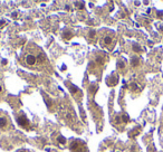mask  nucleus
<instances>
[{
    "label": "nucleus",
    "instance_id": "nucleus-1",
    "mask_svg": "<svg viewBox=\"0 0 163 152\" xmlns=\"http://www.w3.org/2000/svg\"><path fill=\"white\" fill-rule=\"evenodd\" d=\"M85 144L82 143L80 141H73L70 144V150L72 152H84L85 151Z\"/></svg>",
    "mask_w": 163,
    "mask_h": 152
},
{
    "label": "nucleus",
    "instance_id": "nucleus-2",
    "mask_svg": "<svg viewBox=\"0 0 163 152\" xmlns=\"http://www.w3.org/2000/svg\"><path fill=\"white\" fill-rule=\"evenodd\" d=\"M17 122H18V124L20 125L21 127H24V129H29V126H30L29 121H28V119L24 114L19 115L18 119H17Z\"/></svg>",
    "mask_w": 163,
    "mask_h": 152
},
{
    "label": "nucleus",
    "instance_id": "nucleus-3",
    "mask_svg": "<svg viewBox=\"0 0 163 152\" xmlns=\"http://www.w3.org/2000/svg\"><path fill=\"white\" fill-rule=\"evenodd\" d=\"M26 63H27L28 65H35L36 64V62H37V57L36 56H34V55H27L26 56Z\"/></svg>",
    "mask_w": 163,
    "mask_h": 152
},
{
    "label": "nucleus",
    "instance_id": "nucleus-4",
    "mask_svg": "<svg viewBox=\"0 0 163 152\" xmlns=\"http://www.w3.org/2000/svg\"><path fill=\"white\" fill-rule=\"evenodd\" d=\"M42 96H44V100L46 101V104H47V106H48L50 108V106H52V101L50 100V98L48 97V95H47L46 93H44L42 94Z\"/></svg>",
    "mask_w": 163,
    "mask_h": 152
},
{
    "label": "nucleus",
    "instance_id": "nucleus-5",
    "mask_svg": "<svg viewBox=\"0 0 163 152\" xmlns=\"http://www.w3.org/2000/svg\"><path fill=\"white\" fill-rule=\"evenodd\" d=\"M131 65L133 67L138 66V65H140V58H138V57H133V58H132V61H131Z\"/></svg>",
    "mask_w": 163,
    "mask_h": 152
},
{
    "label": "nucleus",
    "instance_id": "nucleus-6",
    "mask_svg": "<svg viewBox=\"0 0 163 152\" xmlns=\"http://www.w3.org/2000/svg\"><path fill=\"white\" fill-rule=\"evenodd\" d=\"M132 48H133V50L135 53H141V52H142V48H141V46L138 45L136 43H134L133 46H132Z\"/></svg>",
    "mask_w": 163,
    "mask_h": 152
},
{
    "label": "nucleus",
    "instance_id": "nucleus-7",
    "mask_svg": "<svg viewBox=\"0 0 163 152\" xmlns=\"http://www.w3.org/2000/svg\"><path fill=\"white\" fill-rule=\"evenodd\" d=\"M138 133H140V127H136V129L132 130V131L130 132V134H128V135H130V136L132 137V136H135V135H138Z\"/></svg>",
    "mask_w": 163,
    "mask_h": 152
},
{
    "label": "nucleus",
    "instance_id": "nucleus-8",
    "mask_svg": "<svg viewBox=\"0 0 163 152\" xmlns=\"http://www.w3.org/2000/svg\"><path fill=\"white\" fill-rule=\"evenodd\" d=\"M63 36H64V38H65V39L69 40L72 37H73V34H72L70 31H65V33L63 34Z\"/></svg>",
    "mask_w": 163,
    "mask_h": 152
},
{
    "label": "nucleus",
    "instance_id": "nucleus-9",
    "mask_svg": "<svg viewBox=\"0 0 163 152\" xmlns=\"http://www.w3.org/2000/svg\"><path fill=\"white\" fill-rule=\"evenodd\" d=\"M130 88H131V91L136 92L140 87H138V85L136 83H131V84H130Z\"/></svg>",
    "mask_w": 163,
    "mask_h": 152
},
{
    "label": "nucleus",
    "instance_id": "nucleus-10",
    "mask_svg": "<svg viewBox=\"0 0 163 152\" xmlns=\"http://www.w3.org/2000/svg\"><path fill=\"white\" fill-rule=\"evenodd\" d=\"M7 125V119L6 117H0V127H4Z\"/></svg>",
    "mask_w": 163,
    "mask_h": 152
},
{
    "label": "nucleus",
    "instance_id": "nucleus-11",
    "mask_svg": "<svg viewBox=\"0 0 163 152\" xmlns=\"http://www.w3.org/2000/svg\"><path fill=\"white\" fill-rule=\"evenodd\" d=\"M68 88H69V91H70L72 93H77V92H80V90H78L77 87H75L73 84H70V85L68 86Z\"/></svg>",
    "mask_w": 163,
    "mask_h": 152
},
{
    "label": "nucleus",
    "instance_id": "nucleus-12",
    "mask_svg": "<svg viewBox=\"0 0 163 152\" xmlns=\"http://www.w3.org/2000/svg\"><path fill=\"white\" fill-rule=\"evenodd\" d=\"M112 42H113V38L110 37V36H106V37L104 38V43H105L106 45H110Z\"/></svg>",
    "mask_w": 163,
    "mask_h": 152
},
{
    "label": "nucleus",
    "instance_id": "nucleus-13",
    "mask_svg": "<svg viewBox=\"0 0 163 152\" xmlns=\"http://www.w3.org/2000/svg\"><path fill=\"white\" fill-rule=\"evenodd\" d=\"M57 140H58V142L60 144H65L66 143V139H65V136H63V135H59L58 137H57Z\"/></svg>",
    "mask_w": 163,
    "mask_h": 152
},
{
    "label": "nucleus",
    "instance_id": "nucleus-14",
    "mask_svg": "<svg viewBox=\"0 0 163 152\" xmlns=\"http://www.w3.org/2000/svg\"><path fill=\"white\" fill-rule=\"evenodd\" d=\"M97 90H98V87H97L96 85H92V86L90 87V93H93V94L96 93V91H97Z\"/></svg>",
    "mask_w": 163,
    "mask_h": 152
},
{
    "label": "nucleus",
    "instance_id": "nucleus-15",
    "mask_svg": "<svg viewBox=\"0 0 163 152\" xmlns=\"http://www.w3.org/2000/svg\"><path fill=\"white\" fill-rule=\"evenodd\" d=\"M121 119H122V121H123L124 123H128V121H130V117H128V115H126V114L122 115V117H121Z\"/></svg>",
    "mask_w": 163,
    "mask_h": 152
},
{
    "label": "nucleus",
    "instance_id": "nucleus-16",
    "mask_svg": "<svg viewBox=\"0 0 163 152\" xmlns=\"http://www.w3.org/2000/svg\"><path fill=\"white\" fill-rule=\"evenodd\" d=\"M117 67H118V68H124V67H125V63L124 62H122V61H118L117 62Z\"/></svg>",
    "mask_w": 163,
    "mask_h": 152
},
{
    "label": "nucleus",
    "instance_id": "nucleus-17",
    "mask_svg": "<svg viewBox=\"0 0 163 152\" xmlns=\"http://www.w3.org/2000/svg\"><path fill=\"white\" fill-rule=\"evenodd\" d=\"M96 63H97V64H100V65H102L103 63H104V59H103L102 57H97V58H96Z\"/></svg>",
    "mask_w": 163,
    "mask_h": 152
},
{
    "label": "nucleus",
    "instance_id": "nucleus-18",
    "mask_svg": "<svg viewBox=\"0 0 163 152\" xmlns=\"http://www.w3.org/2000/svg\"><path fill=\"white\" fill-rule=\"evenodd\" d=\"M38 58H39V62H40V63H44V62H45V56H42V54H39Z\"/></svg>",
    "mask_w": 163,
    "mask_h": 152
},
{
    "label": "nucleus",
    "instance_id": "nucleus-19",
    "mask_svg": "<svg viewBox=\"0 0 163 152\" xmlns=\"http://www.w3.org/2000/svg\"><path fill=\"white\" fill-rule=\"evenodd\" d=\"M76 5H77V7L80 9H83L84 8V2H76Z\"/></svg>",
    "mask_w": 163,
    "mask_h": 152
},
{
    "label": "nucleus",
    "instance_id": "nucleus-20",
    "mask_svg": "<svg viewBox=\"0 0 163 152\" xmlns=\"http://www.w3.org/2000/svg\"><path fill=\"white\" fill-rule=\"evenodd\" d=\"M88 36H90V38H93V37H94V36H95V31H94V30L90 31V35H88Z\"/></svg>",
    "mask_w": 163,
    "mask_h": 152
},
{
    "label": "nucleus",
    "instance_id": "nucleus-21",
    "mask_svg": "<svg viewBox=\"0 0 163 152\" xmlns=\"http://www.w3.org/2000/svg\"><path fill=\"white\" fill-rule=\"evenodd\" d=\"M115 121H116V123H120V122L122 121V119L120 116H116V117H115Z\"/></svg>",
    "mask_w": 163,
    "mask_h": 152
},
{
    "label": "nucleus",
    "instance_id": "nucleus-22",
    "mask_svg": "<svg viewBox=\"0 0 163 152\" xmlns=\"http://www.w3.org/2000/svg\"><path fill=\"white\" fill-rule=\"evenodd\" d=\"M158 17L162 18V17H163V11H159V13H158Z\"/></svg>",
    "mask_w": 163,
    "mask_h": 152
},
{
    "label": "nucleus",
    "instance_id": "nucleus-23",
    "mask_svg": "<svg viewBox=\"0 0 163 152\" xmlns=\"http://www.w3.org/2000/svg\"><path fill=\"white\" fill-rule=\"evenodd\" d=\"M1 64H2V65H6V64H7V61H6V59H4V61L1 62Z\"/></svg>",
    "mask_w": 163,
    "mask_h": 152
},
{
    "label": "nucleus",
    "instance_id": "nucleus-24",
    "mask_svg": "<svg viewBox=\"0 0 163 152\" xmlns=\"http://www.w3.org/2000/svg\"><path fill=\"white\" fill-rule=\"evenodd\" d=\"M65 8H66V10H70V8H69V6H66Z\"/></svg>",
    "mask_w": 163,
    "mask_h": 152
},
{
    "label": "nucleus",
    "instance_id": "nucleus-25",
    "mask_svg": "<svg viewBox=\"0 0 163 152\" xmlns=\"http://www.w3.org/2000/svg\"><path fill=\"white\" fill-rule=\"evenodd\" d=\"M17 152H26V151L24 150V149H21V150H19V151H17Z\"/></svg>",
    "mask_w": 163,
    "mask_h": 152
},
{
    "label": "nucleus",
    "instance_id": "nucleus-26",
    "mask_svg": "<svg viewBox=\"0 0 163 152\" xmlns=\"http://www.w3.org/2000/svg\"><path fill=\"white\" fill-rule=\"evenodd\" d=\"M2 91V87H1V86H0V92H1Z\"/></svg>",
    "mask_w": 163,
    "mask_h": 152
},
{
    "label": "nucleus",
    "instance_id": "nucleus-27",
    "mask_svg": "<svg viewBox=\"0 0 163 152\" xmlns=\"http://www.w3.org/2000/svg\"><path fill=\"white\" fill-rule=\"evenodd\" d=\"M132 152H135V151H132Z\"/></svg>",
    "mask_w": 163,
    "mask_h": 152
}]
</instances>
